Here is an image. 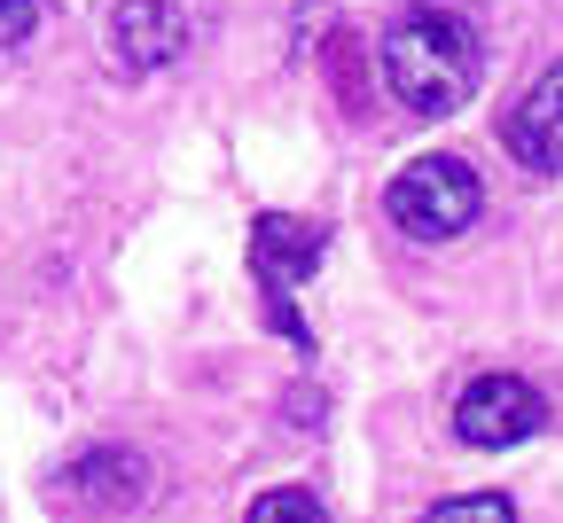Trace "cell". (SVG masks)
I'll return each mask as SVG.
<instances>
[{"label": "cell", "mask_w": 563, "mask_h": 523, "mask_svg": "<svg viewBox=\"0 0 563 523\" xmlns=\"http://www.w3.org/2000/svg\"><path fill=\"white\" fill-rule=\"evenodd\" d=\"M376 70L407 118H454L477 79H485V40L462 9L446 0H407V9L384 24V47H376Z\"/></svg>", "instance_id": "cell-1"}, {"label": "cell", "mask_w": 563, "mask_h": 523, "mask_svg": "<svg viewBox=\"0 0 563 523\" xmlns=\"http://www.w3.org/2000/svg\"><path fill=\"white\" fill-rule=\"evenodd\" d=\"M477 211H485V188L462 157H415L384 188V219L407 243H454V235L477 227Z\"/></svg>", "instance_id": "cell-2"}, {"label": "cell", "mask_w": 563, "mask_h": 523, "mask_svg": "<svg viewBox=\"0 0 563 523\" xmlns=\"http://www.w3.org/2000/svg\"><path fill=\"white\" fill-rule=\"evenodd\" d=\"M540 430H548V399L525 376H477L454 399V437L470 445V454H509V445H525Z\"/></svg>", "instance_id": "cell-3"}, {"label": "cell", "mask_w": 563, "mask_h": 523, "mask_svg": "<svg viewBox=\"0 0 563 523\" xmlns=\"http://www.w3.org/2000/svg\"><path fill=\"white\" fill-rule=\"evenodd\" d=\"M102 40H110V63L125 79H150V70L188 55V16H180V0H118Z\"/></svg>", "instance_id": "cell-4"}, {"label": "cell", "mask_w": 563, "mask_h": 523, "mask_svg": "<svg viewBox=\"0 0 563 523\" xmlns=\"http://www.w3.org/2000/svg\"><path fill=\"white\" fill-rule=\"evenodd\" d=\"M501 148H509V165H525L532 180L563 173V63H548L532 79V94L501 118Z\"/></svg>", "instance_id": "cell-5"}, {"label": "cell", "mask_w": 563, "mask_h": 523, "mask_svg": "<svg viewBox=\"0 0 563 523\" xmlns=\"http://www.w3.org/2000/svg\"><path fill=\"white\" fill-rule=\"evenodd\" d=\"M55 492L70 508H141L150 500V461L133 445H87V454H70L55 469Z\"/></svg>", "instance_id": "cell-6"}, {"label": "cell", "mask_w": 563, "mask_h": 523, "mask_svg": "<svg viewBox=\"0 0 563 523\" xmlns=\"http://www.w3.org/2000/svg\"><path fill=\"white\" fill-rule=\"evenodd\" d=\"M313 266H321V227H306L290 211H266L251 227V274H258L266 297H290Z\"/></svg>", "instance_id": "cell-7"}, {"label": "cell", "mask_w": 563, "mask_h": 523, "mask_svg": "<svg viewBox=\"0 0 563 523\" xmlns=\"http://www.w3.org/2000/svg\"><path fill=\"white\" fill-rule=\"evenodd\" d=\"M329 508H321V492H306V485H274V492H258L251 500V523H321Z\"/></svg>", "instance_id": "cell-8"}, {"label": "cell", "mask_w": 563, "mask_h": 523, "mask_svg": "<svg viewBox=\"0 0 563 523\" xmlns=\"http://www.w3.org/2000/svg\"><path fill=\"white\" fill-rule=\"evenodd\" d=\"M517 500L509 492H462V500H431V523H509Z\"/></svg>", "instance_id": "cell-9"}, {"label": "cell", "mask_w": 563, "mask_h": 523, "mask_svg": "<svg viewBox=\"0 0 563 523\" xmlns=\"http://www.w3.org/2000/svg\"><path fill=\"white\" fill-rule=\"evenodd\" d=\"M40 32V0H0V55Z\"/></svg>", "instance_id": "cell-10"}]
</instances>
